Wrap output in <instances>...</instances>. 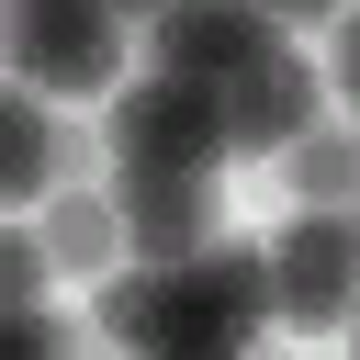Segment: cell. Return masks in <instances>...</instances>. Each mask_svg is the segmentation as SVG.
Returning <instances> with one entry per match:
<instances>
[{
    "instance_id": "4",
    "label": "cell",
    "mask_w": 360,
    "mask_h": 360,
    "mask_svg": "<svg viewBox=\"0 0 360 360\" xmlns=\"http://www.w3.org/2000/svg\"><path fill=\"white\" fill-rule=\"evenodd\" d=\"M112 158H158V169H225L236 135H225V79H180V68H146L112 90Z\"/></svg>"
},
{
    "instance_id": "3",
    "label": "cell",
    "mask_w": 360,
    "mask_h": 360,
    "mask_svg": "<svg viewBox=\"0 0 360 360\" xmlns=\"http://www.w3.org/2000/svg\"><path fill=\"white\" fill-rule=\"evenodd\" d=\"M360 304V214L349 202H304L270 248V315L292 338H338Z\"/></svg>"
},
{
    "instance_id": "12",
    "label": "cell",
    "mask_w": 360,
    "mask_h": 360,
    "mask_svg": "<svg viewBox=\"0 0 360 360\" xmlns=\"http://www.w3.org/2000/svg\"><path fill=\"white\" fill-rule=\"evenodd\" d=\"M22 338H34V349H79L90 315H79V304H22Z\"/></svg>"
},
{
    "instance_id": "2",
    "label": "cell",
    "mask_w": 360,
    "mask_h": 360,
    "mask_svg": "<svg viewBox=\"0 0 360 360\" xmlns=\"http://www.w3.org/2000/svg\"><path fill=\"white\" fill-rule=\"evenodd\" d=\"M11 79L56 101H112L124 90V11L112 0H11Z\"/></svg>"
},
{
    "instance_id": "16",
    "label": "cell",
    "mask_w": 360,
    "mask_h": 360,
    "mask_svg": "<svg viewBox=\"0 0 360 360\" xmlns=\"http://www.w3.org/2000/svg\"><path fill=\"white\" fill-rule=\"evenodd\" d=\"M349 338H360V304H349Z\"/></svg>"
},
{
    "instance_id": "7",
    "label": "cell",
    "mask_w": 360,
    "mask_h": 360,
    "mask_svg": "<svg viewBox=\"0 0 360 360\" xmlns=\"http://www.w3.org/2000/svg\"><path fill=\"white\" fill-rule=\"evenodd\" d=\"M270 45H281V11L259 0H169L146 22V68H180V79H236Z\"/></svg>"
},
{
    "instance_id": "5",
    "label": "cell",
    "mask_w": 360,
    "mask_h": 360,
    "mask_svg": "<svg viewBox=\"0 0 360 360\" xmlns=\"http://www.w3.org/2000/svg\"><path fill=\"white\" fill-rule=\"evenodd\" d=\"M315 124H326V68H315L292 34L225 79V135H236V158H281V146L315 135Z\"/></svg>"
},
{
    "instance_id": "17",
    "label": "cell",
    "mask_w": 360,
    "mask_h": 360,
    "mask_svg": "<svg viewBox=\"0 0 360 360\" xmlns=\"http://www.w3.org/2000/svg\"><path fill=\"white\" fill-rule=\"evenodd\" d=\"M349 214H360V202H349Z\"/></svg>"
},
{
    "instance_id": "11",
    "label": "cell",
    "mask_w": 360,
    "mask_h": 360,
    "mask_svg": "<svg viewBox=\"0 0 360 360\" xmlns=\"http://www.w3.org/2000/svg\"><path fill=\"white\" fill-rule=\"evenodd\" d=\"M0 281H11V304H45V281H56V248H45V214L0 236Z\"/></svg>"
},
{
    "instance_id": "6",
    "label": "cell",
    "mask_w": 360,
    "mask_h": 360,
    "mask_svg": "<svg viewBox=\"0 0 360 360\" xmlns=\"http://www.w3.org/2000/svg\"><path fill=\"white\" fill-rule=\"evenodd\" d=\"M112 202H124V236L135 259H191L214 248V169H158V158H112Z\"/></svg>"
},
{
    "instance_id": "14",
    "label": "cell",
    "mask_w": 360,
    "mask_h": 360,
    "mask_svg": "<svg viewBox=\"0 0 360 360\" xmlns=\"http://www.w3.org/2000/svg\"><path fill=\"white\" fill-rule=\"evenodd\" d=\"M259 11H281V22H338V0H259Z\"/></svg>"
},
{
    "instance_id": "15",
    "label": "cell",
    "mask_w": 360,
    "mask_h": 360,
    "mask_svg": "<svg viewBox=\"0 0 360 360\" xmlns=\"http://www.w3.org/2000/svg\"><path fill=\"white\" fill-rule=\"evenodd\" d=\"M112 11H124V22H158V11H169V0H112Z\"/></svg>"
},
{
    "instance_id": "10",
    "label": "cell",
    "mask_w": 360,
    "mask_h": 360,
    "mask_svg": "<svg viewBox=\"0 0 360 360\" xmlns=\"http://www.w3.org/2000/svg\"><path fill=\"white\" fill-rule=\"evenodd\" d=\"M281 191L292 202H360V124H315L281 146Z\"/></svg>"
},
{
    "instance_id": "13",
    "label": "cell",
    "mask_w": 360,
    "mask_h": 360,
    "mask_svg": "<svg viewBox=\"0 0 360 360\" xmlns=\"http://www.w3.org/2000/svg\"><path fill=\"white\" fill-rule=\"evenodd\" d=\"M338 90L360 101V22H338Z\"/></svg>"
},
{
    "instance_id": "9",
    "label": "cell",
    "mask_w": 360,
    "mask_h": 360,
    "mask_svg": "<svg viewBox=\"0 0 360 360\" xmlns=\"http://www.w3.org/2000/svg\"><path fill=\"white\" fill-rule=\"evenodd\" d=\"M56 90H34V79H11V169H0V191L11 202H45L56 180H68V158H56Z\"/></svg>"
},
{
    "instance_id": "1",
    "label": "cell",
    "mask_w": 360,
    "mask_h": 360,
    "mask_svg": "<svg viewBox=\"0 0 360 360\" xmlns=\"http://www.w3.org/2000/svg\"><path fill=\"white\" fill-rule=\"evenodd\" d=\"M270 315V248L214 236L191 259H124L101 281V326L135 349H225Z\"/></svg>"
},
{
    "instance_id": "8",
    "label": "cell",
    "mask_w": 360,
    "mask_h": 360,
    "mask_svg": "<svg viewBox=\"0 0 360 360\" xmlns=\"http://www.w3.org/2000/svg\"><path fill=\"white\" fill-rule=\"evenodd\" d=\"M45 248H56V270H68L79 292H90V281H112V270L135 259L112 180H56V191H45Z\"/></svg>"
}]
</instances>
